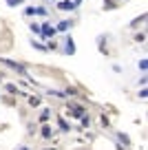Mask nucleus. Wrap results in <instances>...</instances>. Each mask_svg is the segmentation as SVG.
I'll return each instance as SVG.
<instances>
[{
    "instance_id": "obj_15",
    "label": "nucleus",
    "mask_w": 148,
    "mask_h": 150,
    "mask_svg": "<svg viewBox=\"0 0 148 150\" xmlns=\"http://www.w3.org/2000/svg\"><path fill=\"white\" fill-rule=\"evenodd\" d=\"M5 88H7V93H11V95H20V91H18V86H16V84H7Z\"/></svg>"
},
{
    "instance_id": "obj_11",
    "label": "nucleus",
    "mask_w": 148,
    "mask_h": 150,
    "mask_svg": "<svg viewBox=\"0 0 148 150\" xmlns=\"http://www.w3.org/2000/svg\"><path fill=\"white\" fill-rule=\"evenodd\" d=\"M58 126H60V130H64V132H69V130H71V126L64 122V117H58Z\"/></svg>"
},
{
    "instance_id": "obj_13",
    "label": "nucleus",
    "mask_w": 148,
    "mask_h": 150,
    "mask_svg": "<svg viewBox=\"0 0 148 150\" xmlns=\"http://www.w3.org/2000/svg\"><path fill=\"white\" fill-rule=\"evenodd\" d=\"M40 102H42V99L40 97H38V95H31V97H29V106H40Z\"/></svg>"
},
{
    "instance_id": "obj_5",
    "label": "nucleus",
    "mask_w": 148,
    "mask_h": 150,
    "mask_svg": "<svg viewBox=\"0 0 148 150\" xmlns=\"http://www.w3.org/2000/svg\"><path fill=\"white\" fill-rule=\"evenodd\" d=\"M64 40H66V42H64V53H66V55H75V44H73V38H71V35H66Z\"/></svg>"
},
{
    "instance_id": "obj_20",
    "label": "nucleus",
    "mask_w": 148,
    "mask_h": 150,
    "mask_svg": "<svg viewBox=\"0 0 148 150\" xmlns=\"http://www.w3.org/2000/svg\"><path fill=\"white\" fill-rule=\"evenodd\" d=\"M139 69H142L144 73H146V69H148V62H146V57H142V60H139Z\"/></svg>"
},
{
    "instance_id": "obj_17",
    "label": "nucleus",
    "mask_w": 148,
    "mask_h": 150,
    "mask_svg": "<svg viewBox=\"0 0 148 150\" xmlns=\"http://www.w3.org/2000/svg\"><path fill=\"white\" fill-rule=\"evenodd\" d=\"M135 42H137V44H144V42H146V33H137V35H135Z\"/></svg>"
},
{
    "instance_id": "obj_9",
    "label": "nucleus",
    "mask_w": 148,
    "mask_h": 150,
    "mask_svg": "<svg viewBox=\"0 0 148 150\" xmlns=\"http://www.w3.org/2000/svg\"><path fill=\"white\" fill-rule=\"evenodd\" d=\"M97 49H100L102 53H106V38H104V35L97 38Z\"/></svg>"
},
{
    "instance_id": "obj_19",
    "label": "nucleus",
    "mask_w": 148,
    "mask_h": 150,
    "mask_svg": "<svg viewBox=\"0 0 148 150\" xmlns=\"http://www.w3.org/2000/svg\"><path fill=\"white\" fill-rule=\"evenodd\" d=\"M29 29H31L33 33H40V24L38 22H29Z\"/></svg>"
},
{
    "instance_id": "obj_6",
    "label": "nucleus",
    "mask_w": 148,
    "mask_h": 150,
    "mask_svg": "<svg viewBox=\"0 0 148 150\" xmlns=\"http://www.w3.org/2000/svg\"><path fill=\"white\" fill-rule=\"evenodd\" d=\"M24 16H46V9H42V7H27Z\"/></svg>"
},
{
    "instance_id": "obj_14",
    "label": "nucleus",
    "mask_w": 148,
    "mask_h": 150,
    "mask_svg": "<svg viewBox=\"0 0 148 150\" xmlns=\"http://www.w3.org/2000/svg\"><path fill=\"white\" fill-rule=\"evenodd\" d=\"M117 139H120L124 146H130V139H128V135H124V132H117Z\"/></svg>"
},
{
    "instance_id": "obj_12",
    "label": "nucleus",
    "mask_w": 148,
    "mask_h": 150,
    "mask_svg": "<svg viewBox=\"0 0 148 150\" xmlns=\"http://www.w3.org/2000/svg\"><path fill=\"white\" fill-rule=\"evenodd\" d=\"M144 20H146V13H142V16H139V18H135V20H133V22H130V27H133V29H137V27H139V24H142V22H144Z\"/></svg>"
},
{
    "instance_id": "obj_3",
    "label": "nucleus",
    "mask_w": 148,
    "mask_h": 150,
    "mask_svg": "<svg viewBox=\"0 0 148 150\" xmlns=\"http://www.w3.org/2000/svg\"><path fill=\"white\" fill-rule=\"evenodd\" d=\"M56 33H58V31H56V27H51V22H42V24H40V35L44 38V40L53 38Z\"/></svg>"
},
{
    "instance_id": "obj_1",
    "label": "nucleus",
    "mask_w": 148,
    "mask_h": 150,
    "mask_svg": "<svg viewBox=\"0 0 148 150\" xmlns=\"http://www.w3.org/2000/svg\"><path fill=\"white\" fill-rule=\"evenodd\" d=\"M0 62H2L5 66H9L11 71H16L18 75H22V77H27V75H29L27 73V66H22L20 62H14V60H9V57H0Z\"/></svg>"
},
{
    "instance_id": "obj_16",
    "label": "nucleus",
    "mask_w": 148,
    "mask_h": 150,
    "mask_svg": "<svg viewBox=\"0 0 148 150\" xmlns=\"http://www.w3.org/2000/svg\"><path fill=\"white\" fill-rule=\"evenodd\" d=\"M31 44H33V49H38V51H49V49H46V44H40L38 40H31Z\"/></svg>"
},
{
    "instance_id": "obj_18",
    "label": "nucleus",
    "mask_w": 148,
    "mask_h": 150,
    "mask_svg": "<svg viewBox=\"0 0 148 150\" xmlns=\"http://www.w3.org/2000/svg\"><path fill=\"white\" fill-rule=\"evenodd\" d=\"M80 122H82V126H84V128H88V126H91V119H88V115L80 117Z\"/></svg>"
},
{
    "instance_id": "obj_22",
    "label": "nucleus",
    "mask_w": 148,
    "mask_h": 150,
    "mask_svg": "<svg viewBox=\"0 0 148 150\" xmlns=\"http://www.w3.org/2000/svg\"><path fill=\"white\" fill-rule=\"evenodd\" d=\"M106 5H104V9H115V5H113V0H104Z\"/></svg>"
},
{
    "instance_id": "obj_8",
    "label": "nucleus",
    "mask_w": 148,
    "mask_h": 150,
    "mask_svg": "<svg viewBox=\"0 0 148 150\" xmlns=\"http://www.w3.org/2000/svg\"><path fill=\"white\" fill-rule=\"evenodd\" d=\"M40 135L44 137V139H51V135H53V128L49 126V124H42V130H40Z\"/></svg>"
},
{
    "instance_id": "obj_21",
    "label": "nucleus",
    "mask_w": 148,
    "mask_h": 150,
    "mask_svg": "<svg viewBox=\"0 0 148 150\" xmlns=\"http://www.w3.org/2000/svg\"><path fill=\"white\" fill-rule=\"evenodd\" d=\"M24 0H7V5L9 7H18V5H22Z\"/></svg>"
},
{
    "instance_id": "obj_24",
    "label": "nucleus",
    "mask_w": 148,
    "mask_h": 150,
    "mask_svg": "<svg viewBox=\"0 0 148 150\" xmlns=\"http://www.w3.org/2000/svg\"><path fill=\"white\" fill-rule=\"evenodd\" d=\"M20 150H31V148H20Z\"/></svg>"
},
{
    "instance_id": "obj_2",
    "label": "nucleus",
    "mask_w": 148,
    "mask_h": 150,
    "mask_svg": "<svg viewBox=\"0 0 148 150\" xmlns=\"http://www.w3.org/2000/svg\"><path fill=\"white\" fill-rule=\"evenodd\" d=\"M66 110H69L71 117H78V119L86 115V108H84L82 104H69V108H66Z\"/></svg>"
},
{
    "instance_id": "obj_23",
    "label": "nucleus",
    "mask_w": 148,
    "mask_h": 150,
    "mask_svg": "<svg viewBox=\"0 0 148 150\" xmlns=\"http://www.w3.org/2000/svg\"><path fill=\"white\" fill-rule=\"evenodd\" d=\"M139 97L146 99V97H148V91H146V88H142V91H139Z\"/></svg>"
},
{
    "instance_id": "obj_10",
    "label": "nucleus",
    "mask_w": 148,
    "mask_h": 150,
    "mask_svg": "<svg viewBox=\"0 0 148 150\" xmlns=\"http://www.w3.org/2000/svg\"><path fill=\"white\" fill-rule=\"evenodd\" d=\"M49 117H51V108H42V112H40V122H49Z\"/></svg>"
},
{
    "instance_id": "obj_4",
    "label": "nucleus",
    "mask_w": 148,
    "mask_h": 150,
    "mask_svg": "<svg viewBox=\"0 0 148 150\" xmlns=\"http://www.w3.org/2000/svg\"><path fill=\"white\" fill-rule=\"evenodd\" d=\"M75 7H78V5H75L73 0H60V2H58V9H60V11H73Z\"/></svg>"
},
{
    "instance_id": "obj_7",
    "label": "nucleus",
    "mask_w": 148,
    "mask_h": 150,
    "mask_svg": "<svg viewBox=\"0 0 148 150\" xmlns=\"http://www.w3.org/2000/svg\"><path fill=\"white\" fill-rule=\"evenodd\" d=\"M73 24H75L73 20H60V22H58V27H56V31H62V33H64V31H69Z\"/></svg>"
}]
</instances>
